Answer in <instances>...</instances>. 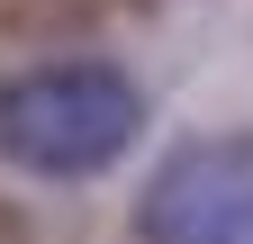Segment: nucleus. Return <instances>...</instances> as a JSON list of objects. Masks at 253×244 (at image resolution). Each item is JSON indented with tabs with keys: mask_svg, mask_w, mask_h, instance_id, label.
<instances>
[{
	"mask_svg": "<svg viewBox=\"0 0 253 244\" xmlns=\"http://www.w3.org/2000/svg\"><path fill=\"white\" fill-rule=\"evenodd\" d=\"M145 136V90L118 64H37L0 81V163L27 181H90Z\"/></svg>",
	"mask_w": 253,
	"mask_h": 244,
	"instance_id": "nucleus-1",
	"label": "nucleus"
},
{
	"mask_svg": "<svg viewBox=\"0 0 253 244\" xmlns=\"http://www.w3.org/2000/svg\"><path fill=\"white\" fill-rule=\"evenodd\" d=\"M136 244H253V136L172 145L136 190Z\"/></svg>",
	"mask_w": 253,
	"mask_h": 244,
	"instance_id": "nucleus-2",
	"label": "nucleus"
}]
</instances>
